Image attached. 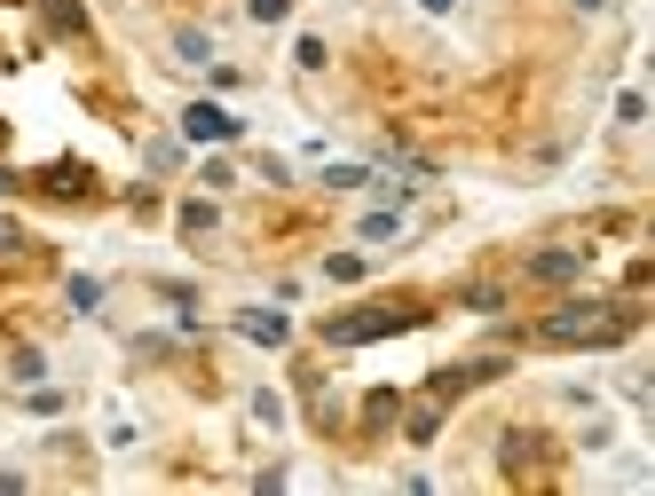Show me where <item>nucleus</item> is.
<instances>
[{
  "mask_svg": "<svg viewBox=\"0 0 655 496\" xmlns=\"http://www.w3.org/2000/svg\"><path fill=\"white\" fill-rule=\"evenodd\" d=\"M190 134H198V142H230L238 118H222V110H190Z\"/></svg>",
  "mask_w": 655,
  "mask_h": 496,
  "instance_id": "1",
  "label": "nucleus"
}]
</instances>
